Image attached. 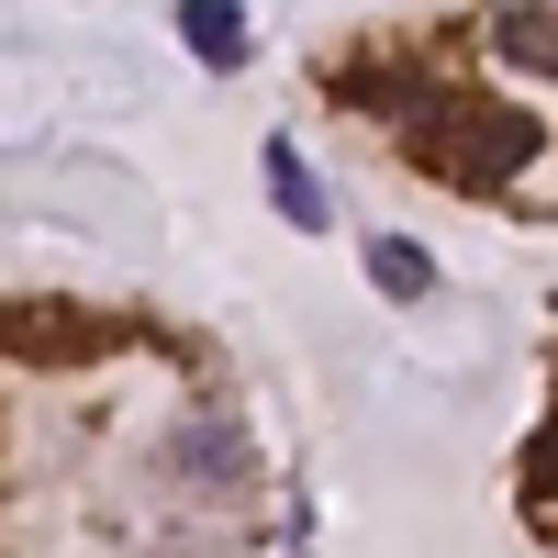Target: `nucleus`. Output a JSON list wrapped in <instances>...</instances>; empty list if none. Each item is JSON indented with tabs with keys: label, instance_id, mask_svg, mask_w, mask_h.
Returning a JSON list of instances; mask_svg holds the SVG:
<instances>
[{
	"label": "nucleus",
	"instance_id": "nucleus-1",
	"mask_svg": "<svg viewBox=\"0 0 558 558\" xmlns=\"http://www.w3.org/2000/svg\"><path fill=\"white\" fill-rule=\"evenodd\" d=\"M536 112H514V101H481V89H413L402 101V157L413 168H436V179H458V191H514V179L536 168Z\"/></svg>",
	"mask_w": 558,
	"mask_h": 558
},
{
	"label": "nucleus",
	"instance_id": "nucleus-2",
	"mask_svg": "<svg viewBox=\"0 0 558 558\" xmlns=\"http://www.w3.org/2000/svg\"><path fill=\"white\" fill-rule=\"evenodd\" d=\"M492 57L558 78V0H502V12H492Z\"/></svg>",
	"mask_w": 558,
	"mask_h": 558
},
{
	"label": "nucleus",
	"instance_id": "nucleus-3",
	"mask_svg": "<svg viewBox=\"0 0 558 558\" xmlns=\"http://www.w3.org/2000/svg\"><path fill=\"white\" fill-rule=\"evenodd\" d=\"M179 34L202 45V68H246V12H235V0H191Z\"/></svg>",
	"mask_w": 558,
	"mask_h": 558
},
{
	"label": "nucleus",
	"instance_id": "nucleus-4",
	"mask_svg": "<svg viewBox=\"0 0 558 558\" xmlns=\"http://www.w3.org/2000/svg\"><path fill=\"white\" fill-rule=\"evenodd\" d=\"M368 279H380L391 302H425V291H436V268H425V246H402V235H368Z\"/></svg>",
	"mask_w": 558,
	"mask_h": 558
},
{
	"label": "nucleus",
	"instance_id": "nucleus-5",
	"mask_svg": "<svg viewBox=\"0 0 558 558\" xmlns=\"http://www.w3.org/2000/svg\"><path fill=\"white\" fill-rule=\"evenodd\" d=\"M268 191H279V213H291L302 235H324V191H313V168H302L291 146H268Z\"/></svg>",
	"mask_w": 558,
	"mask_h": 558
},
{
	"label": "nucleus",
	"instance_id": "nucleus-6",
	"mask_svg": "<svg viewBox=\"0 0 558 558\" xmlns=\"http://www.w3.org/2000/svg\"><path fill=\"white\" fill-rule=\"evenodd\" d=\"M179 458H191V470H246V436H223V425H202V436L179 447Z\"/></svg>",
	"mask_w": 558,
	"mask_h": 558
}]
</instances>
